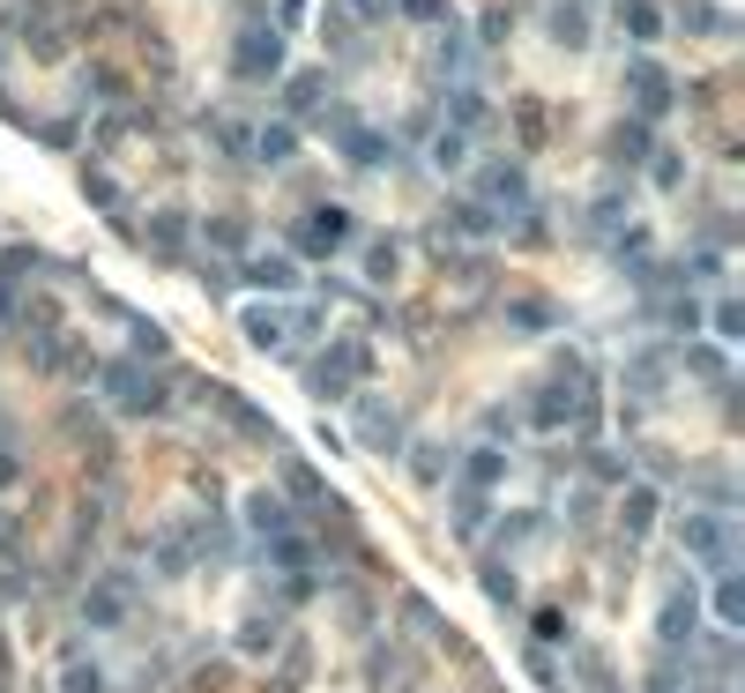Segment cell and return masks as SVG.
<instances>
[{"label":"cell","mask_w":745,"mask_h":693,"mask_svg":"<svg viewBox=\"0 0 745 693\" xmlns=\"http://www.w3.org/2000/svg\"><path fill=\"white\" fill-rule=\"evenodd\" d=\"M470 157V142H462V127H448V134H440V142H433V164H440V172H448V164H462Z\"/></svg>","instance_id":"484cf974"},{"label":"cell","mask_w":745,"mask_h":693,"mask_svg":"<svg viewBox=\"0 0 745 693\" xmlns=\"http://www.w3.org/2000/svg\"><path fill=\"white\" fill-rule=\"evenodd\" d=\"M485 202H499V209H522V202H530V172L499 157L493 172H485Z\"/></svg>","instance_id":"30bf717a"},{"label":"cell","mask_w":745,"mask_h":693,"mask_svg":"<svg viewBox=\"0 0 745 693\" xmlns=\"http://www.w3.org/2000/svg\"><path fill=\"white\" fill-rule=\"evenodd\" d=\"M291 246H298V254H343V246H351V216H343V209H314V216L291 232Z\"/></svg>","instance_id":"5b68a950"},{"label":"cell","mask_w":745,"mask_h":693,"mask_svg":"<svg viewBox=\"0 0 745 693\" xmlns=\"http://www.w3.org/2000/svg\"><path fill=\"white\" fill-rule=\"evenodd\" d=\"M216 410H224V418H232V425H239L247 441H261V448H276V425H269L261 410H247V396H232V388H216Z\"/></svg>","instance_id":"7c38bea8"},{"label":"cell","mask_w":745,"mask_h":693,"mask_svg":"<svg viewBox=\"0 0 745 693\" xmlns=\"http://www.w3.org/2000/svg\"><path fill=\"white\" fill-rule=\"evenodd\" d=\"M678 544H686L694 560H708V567H723V560H731V515H686V522H678Z\"/></svg>","instance_id":"3957f363"},{"label":"cell","mask_w":745,"mask_h":693,"mask_svg":"<svg viewBox=\"0 0 745 693\" xmlns=\"http://www.w3.org/2000/svg\"><path fill=\"white\" fill-rule=\"evenodd\" d=\"M649 515H657V492H649V485H634V500H626V537H641V530H649Z\"/></svg>","instance_id":"44dd1931"},{"label":"cell","mask_w":745,"mask_h":693,"mask_svg":"<svg viewBox=\"0 0 745 693\" xmlns=\"http://www.w3.org/2000/svg\"><path fill=\"white\" fill-rule=\"evenodd\" d=\"M456 232H462V239H477V232H493V224H485V209H477V202H462L456 209Z\"/></svg>","instance_id":"f1b7e54d"},{"label":"cell","mask_w":745,"mask_h":693,"mask_svg":"<svg viewBox=\"0 0 745 693\" xmlns=\"http://www.w3.org/2000/svg\"><path fill=\"white\" fill-rule=\"evenodd\" d=\"M708 604H716V626H738V619H745V589H738V574H723Z\"/></svg>","instance_id":"2e32d148"},{"label":"cell","mask_w":745,"mask_h":693,"mask_svg":"<svg viewBox=\"0 0 745 693\" xmlns=\"http://www.w3.org/2000/svg\"><path fill=\"white\" fill-rule=\"evenodd\" d=\"M626 90H634V105H641L649 120L671 113V75H663L657 60H634V68H626Z\"/></svg>","instance_id":"52a82bcc"},{"label":"cell","mask_w":745,"mask_h":693,"mask_svg":"<svg viewBox=\"0 0 745 693\" xmlns=\"http://www.w3.org/2000/svg\"><path fill=\"white\" fill-rule=\"evenodd\" d=\"M97 380H105V396H113L120 410H134V418H142V410H165V380H157V373H142L134 359H113Z\"/></svg>","instance_id":"6da1fadb"},{"label":"cell","mask_w":745,"mask_h":693,"mask_svg":"<svg viewBox=\"0 0 745 693\" xmlns=\"http://www.w3.org/2000/svg\"><path fill=\"white\" fill-rule=\"evenodd\" d=\"M247 530H261V537H291V500L284 492H247Z\"/></svg>","instance_id":"9c48e42d"},{"label":"cell","mask_w":745,"mask_h":693,"mask_svg":"<svg viewBox=\"0 0 745 693\" xmlns=\"http://www.w3.org/2000/svg\"><path fill=\"white\" fill-rule=\"evenodd\" d=\"M232 75H239V82H276V75H284V38H276V31H239Z\"/></svg>","instance_id":"7a4b0ae2"},{"label":"cell","mask_w":745,"mask_h":693,"mask_svg":"<svg viewBox=\"0 0 745 693\" xmlns=\"http://www.w3.org/2000/svg\"><path fill=\"white\" fill-rule=\"evenodd\" d=\"M247 284L253 291H291V254H261V261L247 269Z\"/></svg>","instance_id":"5bb4252c"},{"label":"cell","mask_w":745,"mask_h":693,"mask_svg":"<svg viewBox=\"0 0 745 693\" xmlns=\"http://www.w3.org/2000/svg\"><path fill=\"white\" fill-rule=\"evenodd\" d=\"M619 23H626V31H634V38H657V31H663V15H657V8H649V0H634V8H626Z\"/></svg>","instance_id":"7402d4cb"},{"label":"cell","mask_w":745,"mask_h":693,"mask_svg":"<svg viewBox=\"0 0 745 693\" xmlns=\"http://www.w3.org/2000/svg\"><path fill=\"white\" fill-rule=\"evenodd\" d=\"M291 150H298L291 127H261V164H291Z\"/></svg>","instance_id":"ffe728a7"},{"label":"cell","mask_w":745,"mask_h":693,"mask_svg":"<svg viewBox=\"0 0 745 693\" xmlns=\"http://www.w3.org/2000/svg\"><path fill=\"white\" fill-rule=\"evenodd\" d=\"M68 693H105V671H90V663H68Z\"/></svg>","instance_id":"4316f807"},{"label":"cell","mask_w":745,"mask_h":693,"mask_svg":"<svg viewBox=\"0 0 745 693\" xmlns=\"http://www.w3.org/2000/svg\"><path fill=\"white\" fill-rule=\"evenodd\" d=\"M708 321H716V336L731 343V336L745 328V306H738V298H716V314H708Z\"/></svg>","instance_id":"d4e9b609"},{"label":"cell","mask_w":745,"mask_h":693,"mask_svg":"<svg viewBox=\"0 0 745 693\" xmlns=\"http://www.w3.org/2000/svg\"><path fill=\"white\" fill-rule=\"evenodd\" d=\"M15 277H31V254H23V246L0 254V321H8V306H15Z\"/></svg>","instance_id":"e0dca14e"},{"label":"cell","mask_w":745,"mask_h":693,"mask_svg":"<svg viewBox=\"0 0 745 693\" xmlns=\"http://www.w3.org/2000/svg\"><path fill=\"white\" fill-rule=\"evenodd\" d=\"M83 195H97V202H120V187H113L105 172H83Z\"/></svg>","instance_id":"f546056e"},{"label":"cell","mask_w":745,"mask_h":693,"mask_svg":"<svg viewBox=\"0 0 745 693\" xmlns=\"http://www.w3.org/2000/svg\"><path fill=\"white\" fill-rule=\"evenodd\" d=\"M8 485H15V455L0 448V492H8Z\"/></svg>","instance_id":"1f68e13d"},{"label":"cell","mask_w":745,"mask_h":693,"mask_svg":"<svg viewBox=\"0 0 745 693\" xmlns=\"http://www.w3.org/2000/svg\"><path fill=\"white\" fill-rule=\"evenodd\" d=\"M552 31H559L567 45H581L589 38V15H581V8H552Z\"/></svg>","instance_id":"cb8c5ba5"},{"label":"cell","mask_w":745,"mask_h":693,"mask_svg":"<svg viewBox=\"0 0 745 693\" xmlns=\"http://www.w3.org/2000/svg\"><path fill=\"white\" fill-rule=\"evenodd\" d=\"M239 649L269 656V649H276V619H247V626H239Z\"/></svg>","instance_id":"d6986e66"},{"label":"cell","mask_w":745,"mask_h":693,"mask_svg":"<svg viewBox=\"0 0 745 693\" xmlns=\"http://www.w3.org/2000/svg\"><path fill=\"white\" fill-rule=\"evenodd\" d=\"M358 373H366V343H335L329 359L314 366V396H329V403H343Z\"/></svg>","instance_id":"277c9868"},{"label":"cell","mask_w":745,"mask_h":693,"mask_svg":"<svg viewBox=\"0 0 745 693\" xmlns=\"http://www.w3.org/2000/svg\"><path fill=\"white\" fill-rule=\"evenodd\" d=\"M335 142H343V157L358 164V172H372V164L395 157V142H388V134H372V127H351V120L335 127Z\"/></svg>","instance_id":"ba28073f"},{"label":"cell","mask_w":745,"mask_h":693,"mask_svg":"<svg viewBox=\"0 0 745 693\" xmlns=\"http://www.w3.org/2000/svg\"><path fill=\"white\" fill-rule=\"evenodd\" d=\"M499 470H507V462H499L493 448H485V455H470V470H462V492H485V485H499Z\"/></svg>","instance_id":"ac0fdd59"},{"label":"cell","mask_w":745,"mask_h":693,"mask_svg":"<svg viewBox=\"0 0 745 693\" xmlns=\"http://www.w3.org/2000/svg\"><path fill=\"white\" fill-rule=\"evenodd\" d=\"M239 328H247L253 351H284V343H291V321L276 314V306H247V321H239Z\"/></svg>","instance_id":"8fae6325"},{"label":"cell","mask_w":745,"mask_h":693,"mask_svg":"<svg viewBox=\"0 0 745 693\" xmlns=\"http://www.w3.org/2000/svg\"><path fill=\"white\" fill-rule=\"evenodd\" d=\"M388 8H395V0H351V15H358V23H380Z\"/></svg>","instance_id":"4dcf8cb0"},{"label":"cell","mask_w":745,"mask_h":693,"mask_svg":"<svg viewBox=\"0 0 745 693\" xmlns=\"http://www.w3.org/2000/svg\"><path fill=\"white\" fill-rule=\"evenodd\" d=\"M358 441H366V448H380V455H388V448H395V441H403V418H395V410H388V403H366V410H358Z\"/></svg>","instance_id":"4fadbf2b"},{"label":"cell","mask_w":745,"mask_h":693,"mask_svg":"<svg viewBox=\"0 0 745 693\" xmlns=\"http://www.w3.org/2000/svg\"><path fill=\"white\" fill-rule=\"evenodd\" d=\"M403 8H411L417 23H456V8H448V0H403Z\"/></svg>","instance_id":"83f0119b"},{"label":"cell","mask_w":745,"mask_h":693,"mask_svg":"<svg viewBox=\"0 0 745 693\" xmlns=\"http://www.w3.org/2000/svg\"><path fill=\"white\" fill-rule=\"evenodd\" d=\"M567 418H575V388H567V380H552V388H544V403H537V425L552 433V425H567Z\"/></svg>","instance_id":"9a60e30c"},{"label":"cell","mask_w":745,"mask_h":693,"mask_svg":"<svg viewBox=\"0 0 745 693\" xmlns=\"http://www.w3.org/2000/svg\"><path fill=\"white\" fill-rule=\"evenodd\" d=\"M321 90H329L321 75H298V82L284 90V97H291V113H314V105H321Z\"/></svg>","instance_id":"603a6c76"},{"label":"cell","mask_w":745,"mask_h":693,"mask_svg":"<svg viewBox=\"0 0 745 693\" xmlns=\"http://www.w3.org/2000/svg\"><path fill=\"white\" fill-rule=\"evenodd\" d=\"M694 619H701V597H694V589H678V597L663 604V619H657L663 656H686V649H694Z\"/></svg>","instance_id":"8992f818"}]
</instances>
